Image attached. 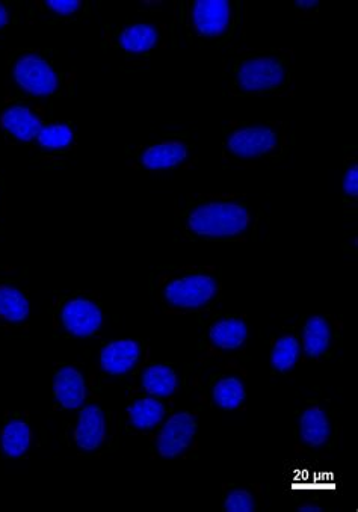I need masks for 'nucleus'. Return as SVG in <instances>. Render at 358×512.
I'll use <instances>...</instances> for the list:
<instances>
[{"mask_svg":"<svg viewBox=\"0 0 358 512\" xmlns=\"http://www.w3.org/2000/svg\"><path fill=\"white\" fill-rule=\"evenodd\" d=\"M176 241L241 244L256 241L262 212L239 192L185 194L174 200Z\"/></svg>","mask_w":358,"mask_h":512,"instance_id":"f257e3e1","label":"nucleus"},{"mask_svg":"<svg viewBox=\"0 0 358 512\" xmlns=\"http://www.w3.org/2000/svg\"><path fill=\"white\" fill-rule=\"evenodd\" d=\"M78 70L52 47H16L5 58V97L50 103L75 96Z\"/></svg>","mask_w":358,"mask_h":512,"instance_id":"f03ea898","label":"nucleus"},{"mask_svg":"<svg viewBox=\"0 0 358 512\" xmlns=\"http://www.w3.org/2000/svg\"><path fill=\"white\" fill-rule=\"evenodd\" d=\"M226 96H295V50L284 47L229 49L224 58Z\"/></svg>","mask_w":358,"mask_h":512,"instance_id":"7ed1b4c3","label":"nucleus"},{"mask_svg":"<svg viewBox=\"0 0 358 512\" xmlns=\"http://www.w3.org/2000/svg\"><path fill=\"white\" fill-rule=\"evenodd\" d=\"M153 303L167 316L212 313L223 301V269L217 265H161L150 274Z\"/></svg>","mask_w":358,"mask_h":512,"instance_id":"20e7f679","label":"nucleus"},{"mask_svg":"<svg viewBox=\"0 0 358 512\" xmlns=\"http://www.w3.org/2000/svg\"><path fill=\"white\" fill-rule=\"evenodd\" d=\"M295 132L284 120H230L223 127L221 159L227 167L251 168L280 164L294 149Z\"/></svg>","mask_w":358,"mask_h":512,"instance_id":"39448f33","label":"nucleus"},{"mask_svg":"<svg viewBox=\"0 0 358 512\" xmlns=\"http://www.w3.org/2000/svg\"><path fill=\"white\" fill-rule=\"evenodd\" d=\"M177 7L186 40L198 47L229 46L247 23L242 0H185Z\"/></svg>","mask_w":358,"mask_h":512,"instance_id":"423d86ee","label":"nucleus"},{"mask_svg":"<svg viewBox=\"0 0 358 512\" xmlns=\"http://www.w3.org/2000/svg\"><path fill=\"white\" fill-rule=\"evenodd\" d=\"M90 377V395L64 437L68 448L81 458L100 457L112 452V446L118 440V425H121H115L114 416L103 402L102 377L97 364L90 369Z\"/></svg>","mask_w":358,"mask_h":512,"instance_id":"0eeeda50","label":"nucleus"},{"mask_svg":"<svg viewBox=\"0 0 358 512\" xmlns=\"http://www.w3.org/2000/svg\"><path fill=\"white\" fill-rule=\"evenodd\" d=\"M53 333L62 339H94L105 322L99 290L75 289L55 292L49 307Z\"/></svg>","mask_w":358,"mask_h":512,"instance_id":"6e6552de","label":"nucleus"},{"mask_svg":"<svg viewBox=\"0 0 358 512\" xmlns=\"http://www.w3.org/2000/svg\"><path fill=\"white\" fill-rule=\"evenodd\" d=\"M126 167L139 173H176L194 170L198 164L197 144L191 133L179 132L156 141L124 145Z\"/></svg>","mask_w":358,"mask_h":512,"instance_id":"1a4fd4ad","label":"nucleus"},{"mask_svg":"<svg viewBox=\"0 0 358 512\" xmlns=\"http://www.w3.org/2000/svg\"><path fill=\"white\" fill-rule=\"evenodd\" d=\"M168 43L170 29L162 22L126 19L117 25L106 23L102 32L103 50L114 52L133 68L149 65L152 56L167 49Z\"/></svg>","mask_w":358,"mask_h":512,"instance_id":"9d476101","label":"nucleus"},{"mask_svg":"<svg viewBox=\"0 0 358 512\" xmlns=\"http://www.w3.org/2000/svg\"><path fill=\"white\" fill-rule=\"evenodd\" d=\"M53 105L4 97L0 102V138L11 147H29L43 124L52 118Z\"/></svg>","mask_w":358,"mask_h":512,"instance_id":"9b49d317","label":"nucleus"},{"mask_svg":"<svg viewBox=\"0 0 358 512\" xmlns=\"http://www.w3.org/2000/svg\"><path fill=\"white\" fill-rule=\"evenodd\" d=\"M79 136L70 120L49 118L29 145L31 164L43 170L65 167L78 153Z\"/></svg>","mask_w":358,"mask_h":512,"instance_id":"f8f14e48","label":"nucleus"},{"mask_svg":"<svg viewBox=\"0 0 358 512\" xmlns=\"http://www.w3.org/2000/svg\"><path fill=\"white\" fill-rule=\"evenodd\" d=\"M31 330V290L25 271L0 275V336L25 339Z\"/></svg>","mask_w":358,"mask_h":512,"instance_id":"ddd939ff","label":"nucleus"},{"mask_svg":"<svg viewBox=\"0 0 358 512\" xmlns=\"http://www.w3.org/2000/svg\"><path fill=\"white\" fill-rule=\"evenodd\" d=\"M198 410L171 411L167 419L149 435L150 454L161 460H179L194 448L197 440Z\"/></svg>","mask_w":358,"mask_h":512,"instance_id":"4468645a","label":"nucleus"},{"mask_svg":"<svg viewBox=\"0 0 358 512\" xmlns=\"http://www.w3.org/2000/svg\"><path fill=\"white\" fill-rule=\"evenodd\" d=\"M250 339L247 316L226 313L217 316L204 328L200 339V358H236L244 355Z\"/></svg>","mask_w":358,"mask_h":512,"instance_id":"2eb2a0df","label":"nucleus"},{"mask_svg":"<svg viewBox=\"0 0 358 512\" xmlns=\"http://www.w3.org/2000/svg\"><path fill=\"white\" fill-rule=\"evenodd\" d=\"M150 360V343L138 337H123L103 343L99 351L97 369L100 377L111 381L133 378Z\"/></svg>","mask_w":358,"mask_h":512,"instance_id":"dca6fc26","label":"nucleus"},{"mask_svg":"<svg viewBox=\"0 0 358 512\" xmlns=\"http://www.w3.org/2000/svg\"><path fill=\"white\" fill-rule=\"evenodd\" d=\"M303 360L307 363H321L336 354L342 340L343 321L340 316H303L297 325Z\"/></svg>","mask_w":358,"mask_h":512,"instance_id":"f3484780","label":"nucleus"},{"mask_svg":"<svg viewBox=\"0 0 358 512\" xmlns=\"http://www.w3.org/2000/svg\"><path fill=\"white\" fill-rule=\"evenodd\" d=\"M90 371L82 363L58 361L52 369V410L78 411L90 395Z\"/></svg>","mask_w":358,"mask_h":512,"instance_id":"a211bd4d","label":"nucleus"},{"mask_svg":"<svg viewBox=\"0 0 358 512\" xmlns=\"http://www.w3.org/2000/svg\"><path fill=\"white\" fill-rule=\"evenodd\" d=\"M173 408V399L149 395L130 384L124 405V428L129 434L149 437L167 419Z\"/></svg>","mask_w":358,"mask_h":512,"instance_id":"6ab92c4d","label":"nucleus"},{"mask_svg":"<svg viewBox=\"0 0 358 512\" xmlns=\"http://www.w3.org/2000/svg\"><path fill=\"white\" fill-rule=\"evenodd\" d=\"M35 446V429L28 410L0 414V461L25 460Z\"/></svg>","mask_w":358,"mask_h":512,"instance_id":"aec40b11","label":"nucleus"},{"mask_svg":"<svg viewBox=\"0 0 358 512\" xmlns=\"http://www.w3.org/2000/svg\"><path fill=\"white\" fill-rule=\"evenodd\" d=\"M336 434L333 417L322 402L310 401L301 410L297 423V442L310 452L327 451Z\"/></svg>","mask_w":358,"mask_h":512,"instance_id":"412c9836","label":"nucleus"},{"mask_svg":"<svg viewBox=\"0 0 358 512\" xmlns=\"http://www.w3.org/2000/svg\"><path fill=\"white\" fill-rule=\"evenodd\" d=\"M88 0H32L25 5L29 25H76L90 17Z\"/></svg>","mask_w":358,"mask_h":512,"instance_id":"4be33fe9","label":"nucleus"},{"mask_svg":"<svg viewBox=\"0 0 358 512\" xmlns=\"http://www.w3.org/2000/svg\"><path fill=\"white\" fill-rule=\"evenodd\" d=\"M132 384L149 395L174 399L182 384V372L177 364L149 360L136 372Z\"/></svg>","mask_w":358,"mask_h":512,"instance_id":"5701e85b","label":"nucleus"},{"mask_svg":"<svg viewBox=\"0 0 358 512\" xmlns=\"http://www.w3.org/2000/svg\"><path fill=\"white\" fill-rule=\"evenodd\" d=\"M206 395L213 407L230 413L244 408L247 402V387L241 378L226 372H218L210 375Z\"/></svg>","mask_w":358,"mask_h":512,"instance_id":"b1692460","label":"nucleus"},{"mask_svg":"<svg viewBox=\"0 0 358 512\" xmlns=\"http://www.w3.org/2000/svg\"><path fill=\"white\" fill-rule=\"evenodd\" d=\"M303 361V349H301L300 337L297 327L284 328L280 334L272 337L269 346V364L272 374L289 375L298 363Z\"/></svg>","mask_w":358,"mask_h":512,"instance_id":"393cba45","label":"nucleus"},{"mask_svg":"<svg viewBox=\"0 0 358 512\" xmlns=\"http://www.w3.org/2000/svg\"><path fill=\"white\" fill-rule=\"evenodd\" d=\"M265 491L260 484L227 482L223 485V509L226 512L259 511L265 505Z\"/></svg>","mask_w":358,"mask_h":512,"instance_id":"a878e982","label":"nucleus"},{"mask_svg":"<svg viewBox=\"0 0 358 512\" xmlns=\"http://www.w3.org/2000/svg\"><path fill=\"white\" fill-rule=\"evenodd\" d=\"M358 149L355 144L343 147L342 204L346 213H357Z\"/></svg>","mask_w":358,"mask_h":512,"instance_id":"bb28decb","label":"nucleus"},{"mask_svg":"<svg viewBox=\"0 0 358 512\" xmlns=\"http://www.w3.org/2000/svg\"><path fill=\"white\" fill-rule=\"evenodd\" d=\"M23 13H25V2L22 0H0V40L10 31V28L20 22Z\"/></svg>","mask_w":358,"mask_h":512,"instance_id":"cd10ccee","label":"nucleus"},{"mask_svg":"<svg viewBox=\"0 0 358 512\" xmlns=\"http://www.w3.org/2000/svg\"><path fill=\"white\" fill-rule=\"evenodd\" d=\"M294 11L297 19L313 22L319 16V2L318 0H298L294 4Z\"/></svg>","mask_w":358,"mask_h":512,"instance_id":"c85d7f7f","label":"nucleus"},{"mask_svg":"<svg viewBox=\"0 0 358 512\" xmlns=\"http://www.w3.org/2000/svg\"><path fill=\"white\" fill-rule=\"evenodd\" d=\"M5 215H7V183H5V177L0 174V235L4 230Z\"/></svg>","mask_w":358,"mask_h":512,"instance_id":"c756f323","label":"nucleus"},{"mask_svg":"<svg viewBox=\"0 0 358 512\" xmlns=\"http://www.w3.org/2000/svg\"><path fill=\"white\" fill-rule=\"evenodd\" d=\"M297 511H316V512H319V511H325V508L324 506H321V505H318V503H316V500H310V502H301V503H298L297 505Z\"/></svg>","mask_w":358,"mask_h":512,"instance_id":"7c9ffc66","label":"nucleus"}]
</instances>
